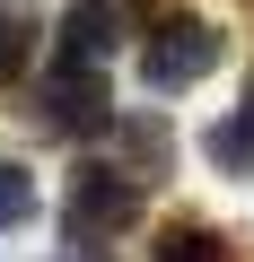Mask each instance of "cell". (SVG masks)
I'll list each match as a JSON object with an SVG mask.
<instances>
[{
	"label": "cell",
	"instance_id": "277c9868",
	"mask_svg": "<svg viewBox=\"0 0 254 262\" xmlns=\"http://www.w3.org/2000/svg\"><path fill=\"white\" fill-rule=\"evenodd\" d=\"M123 44V0H79L62 18V61H105Z\"/></svg>",
	"mask_w": 254,
	"mask_h": 262
},
{
	"label": "cell",
	"instance_id": "6da1fadb",
	"mask_svg": "<svg viewBox=\"0 0 254 262\" xmlns=\"http://www.w3.org/2000/svg\"><path fill=\"white\" fill-rule=\"evenodd\" d=\"M141 227V175H123V166H70L62 184V236L79 253H105Z\"/></svg>",
	"mask_w": 254,
	"mask_h": 262
},
{
	"label": "cell",
	"instance_id": "5b68a950",
	"mask_svg": "<svg viewBox=\"0 0 254 262\" xmlns=\"http://www.w3.org/2000/svg\"><path fill=\"white\" fill-rule=\"evenodd\" d=\"M114 140H123V175H141V184L175 166V131H167L158 114H123V122H114Z\"/></svg>",
	"mask_w": 254,
	"mask_h": 262
},
{
	"label": "cell",
	"instance_id": "9c48e42d",
	"mask_svg": "<svg viewBox=\"0 0 254 262\" xmlns=\"http://www.w3.org/2000/svg\"><path fill=\"white\" fill-rule=\"evenodd\" d=\"M27 219H35V175L0 158V227H27Z\"/></svg>",
	"mask_w": 254,
	"mask_h": 262
},
{
	"label": "cell",
	"instance_id": "7a4b0ae2",
	"mask_svg": "<svg viewBox=\"0 0 254 262\" xmlns=\"http://www.w3.org/2000/svg\"><path fill=\"white\" fill-rule=\"evenodd\" d=\"M219 70V27H202V18H158L149 35H141V79L158 88V96H184V88H202Z\"/></svg>",
	"mask_w": 254,
	"mask_h": 262
},
{
	"label": "cell",
	"instance_id": "3957f363",
	"mask_svg": "<svg viewBox=\"0 0 254 262\" xmlns=\"http://www.w3.org/2000/svg\"><path fill=\"white\" fill-rule=\"evenodd\" d=\"M35 122L53 131V140H96V131H114V105H105L96 61H62V70L35 88Z\"/></svg>",
	"mask_w": 254,
	"mask_h": 262
},
{
	"label": "cell",
	"instance_id": "52a82bcc",
	"mask_svg": "<svg viewBox=\"0 0 254 262\" xmlns=\"http://www.w3.org/2000/svg\"><path fill=\"white\" fill-rule=\"evenodd\" d=\"M202 158H210L219 175H254V96H245L228 122H210V131H202Z\"/></svg>",
	"mask_w": 254,
	"mask_h": 262
},
{
	"label": "cell",
	"instance_id": "8992f818",
	"mask_svg": "<svg viewBox=\"0 0 254 262\" xmlns=\"http://www.w3.org/2000/svg\"><path fill=\"white\" fill-rule=\"evenodd\" d=\"M44 44V18H35V0H0V88H18L27 61Z\"/></svg>",
	"mask_w": 254,
	"mask_h": 262
},
{
	"label": "cell",
	"instance_id": "30bf717a",
	"mask_svg": "<svg viewBox=\"0 0 254 262\" xmlns=\"http://www.w3.org/2000/svg\"><path fill=\"white\" fill-rule=\"evenodd\" d=\"M79 262H105V253H79Z\"/></svg>",
	"mask_w": 254,
	"mask_h": 262
},
{
	"label": "cell",
	"instance_id": "ba28073f",
	"mask_svg": "<svg viewBox=\"0 0 254 262\" xmlns=\"http://www.w3.org/2000/svg\"><path fill=\"white\" fill-rule=\"evenodd\" d=\"M158 262H237V253H228V236L210 219H167L158 227Z\"/></svg>",
	"mask_w": 254,
	"mask_h": 262
}]
</instances>
